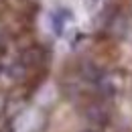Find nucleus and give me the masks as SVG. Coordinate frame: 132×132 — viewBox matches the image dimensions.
Instances as JSON below:
<instances>
[{"label":"nucleus","mask_w":132,"mask_h":132,"mask_svg":"<svg viewBox=\"0 0 132 132\" xmlns=\"http://www.w3.org/2000/svg\"><path fill=\"white\" fill-rule=\"evenodd\" d=\"M85 118H87L92 124H96V126H106V124L110 122V112H108V108L102 106V104H89L87 110H85Z\"/></svg>","instance_id":"obj_1"},{"label":"nucleus","mask_w":132,"mask_h":132,"mask_svg":"<svg viewBox=\"0 0 132 132\" xmlns=\"http://www.w3.org/2000/svg\"><path fill=\"white\" fill-rule=\"evenodd\" d=\"M71 18H73V14H71L67 8H57V10H53V12H51V29H53V33L55 35H63L67 22H71Z\"/></svg>","instance_id":"obj_2"},{"label":"nucleus","mask_w":132,"mask_h":132,"mask_svg":"<svg viewBox=\"0 0 132 132\" xmlns=\"http://www.w3.org/2000/svg\"><path fill=\"white\" fill-rule=\"evenodd\" d=\"M41 61H43V51L37 49V47H31V49H27L20 55V63L24 67H35V65H39Z\"/></svg>","instance_id":"obj_3"},{"label":"nucleus","mask_w":132,"mask_h":132,"mask_svg":"<svg viewBox=\"0 0 132 132\" xmlns=\"http://www.w3.org/2000/svg\"><path fill=\"white\" fill-rule=\"evenodd\" d=\"M0 132H14V128H12V122H10V120H4V122L0 124Z\"/></svg>","instance_id":"obj_4"},{"label":"nucleus","mask_w":132,"mask_h":132,"mask_svg":"<svg viewBox=\"0 0 132 132\" xmlns=\"http://www.w3.org/2000/svg\"><path fill=\"white\" fill-rule=\"evenodd\" d=\"M2 73H4V67H2V63H0V75H2Z\"/></svg>","instance_id":"obj_5"},{"label":"nucleus","mask_w":132,"mask_h":132,"mask_svg":"<svg viewBox=\"0 0 132 132\" xmlns=\"http://www.w3.org/2000/svg\"><path fill=\"white\" fill-rule=\"evenodd\" d=\"M81 132H96V130H89V128H85V130H81Z\"/></svg>","instance_id":"obj_6"}]
</instances>
